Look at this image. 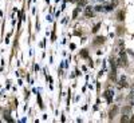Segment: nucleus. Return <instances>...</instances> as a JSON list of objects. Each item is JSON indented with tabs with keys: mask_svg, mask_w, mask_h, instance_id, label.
<instances>
[{
	"mask_svg": "<svg viewBox=\"0 0 134 123\" xmlns=\"http://www.w3.org/2000/svg\"><path fill=\"white\" fill-rule=\"evenodd\" d=\"M119 64H121V66H127V60H126V56H125V52H123V51L121 52V59H119Z\"/></svg>",
	"mask_w": 134,
	"mask_h": 123,
	"instance_id": "f257e3e1",
	"label": "nucleus"
},
{
	"mask_svg": "<svg viewBox=\"0 0 134 123\" xmlns=\"http://www.w3.org/2000/svg\"><path fill=\"white\" fill-rule=\"evenodd\" d=\"M84 15H86L87 17L94 16V11H93V8H91V7H87L86 10H84Z\"/></svg>",
	"mask_w": 134,
	"mask_h": 123,
	"instance_id": "f03ea898",
	"label": "nucleus"
},
{
	"mask_svg": "<svg viewBox=\"0 0 134 123\" xmlns=\"http://www.w3.org/2000/svg\"><path fill=\"white\" fill-rule=\"evenodd\" d=\"M117 111H118V107H117V106H114V107H113V110L110 111V118H113V116L115 115V114H117Z\"/></svg>",
	"mask_w": 134,
	"mask_h": 123,
	"instance_id": "7ed1b4c3",
	"label": "nucleus"
},
{
	"mask_svg": "<svg viewBox=\"0 0 134 123\" xmlns=\"http://www.w3.org/2000/svg\"><path fill=\"white\" fill-rule=\"evenodd\" d=\"M103 41H105V38H97L95 43H97V44H99V43H103Z\"/></svg>",
	"mask_w": 134,
	"mask_h": 123,
	"instance_id": "20e7f679",
	"label": "nucleus"
},
{
	"mask_svg": "<svg viewBox=\"0 0 134 123\" xmlns=\"http://www.w3.org/2000/svg\"><path fill=\"white\" fill-rule=\"evenodd\" d=\"M78 5H80V7L86 5V0H79V1H78Z\"/></svg>",
	"mask_w": 134,
	"mask_h": 123,
	"instance_id": "39448f33",
	"label": "nucleus"
},
{
	"mask_svg": "<svg viewBox=\"0 0 134 123\" xmlns=\"http://www.w3.org/2000/svg\"><path fill=\"white\" fill-rule=\"evenodd\" d=\"M110 96H111V91H107V92H106V98H107L109 100H110Z\"/></svg>",
	"mask_w": 134,
	"mask_h": 123,
	"instance_id": "423d86ee",
	"label": "nucleus"
},
{
	"mask_svg": "<svg viewBox=\"0 0 134 123\" xmlns=\"http://www.w3.org/2000/svg\"><path fill=\"white\" fill-rule=\"evenodd\" d=\"M121 120H122V122H127V120H129V118H127L126 115H123V116H122V119H121Z\"/></svg>",
	"mask_w": 134,
	"mask_h": 123,
	"instance_id": "0eeeda50",
	"label": "nucleus"
}]
</instances>
